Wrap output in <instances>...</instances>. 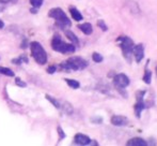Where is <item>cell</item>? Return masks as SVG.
I'll list each match as a JSON object with an SVG mask.
<instances>
[{
	"label": "cell",
	"mask_w": 157,
	"mask_h": 146,
	"mask_svg": "<svg viewBox=\"0 0 157 146\" xmlns=\"http://www.w3.org/2000/svg\"><path fill=\"white\" fill-rule=\"evenodd\" d=\"M129 83H130L129 77H128L126 74H124V73H119V74L114 75V77H113L114 86H116L117 89H118L124 97H127V94L123 91L122 89H124V88L127 87V86L129 85Z\"/></svg>",
	"instance_id": "6"
},
{
	"label": "cell",
	"mask_w": 157,
	"mask_h": 146,
	"mask_svg": "<svg viewBox=\"0 0 157 146\" xmlns=\"http://www.w3.org/2000/svg\"><path fill=\"white\" fill-rule=\"evenodd\" d=\"M92 59H93L94 63H101V61L104 60V57L101 56L99 53H93V54H92Z\"/></svg>",
	"instance_id": "20"
},
{
	"label": "cell",
	"mask_w": 157,
	"mask_h": 146,
	"mask_svg": "<svg viewBox=\"0 0 157 146\" xmlns=\"http://www.w3.org/2000/svg\"><path fill=\"white\" fill-rule=\"evenodd\" d=\"M68 11H70L71 15H72L73 19L76 22H80L83 19V16L82 14H81L80 12H79V10L77 8H75V6H70L68 8Z\"/></svg>",
	"instance_id": "12"
},
{
	"label": "cell",
	"mask_w": 157,
	"mask_h": 146,
	"mask_svg": "<svg viewBox=\"0 0 157 146\" xmlns=\"http://www.w3.org/2000/svg\"><path fill=\"white\" fill-rule=\"evenodd\" d=\"M31 13H33V14H34V13H37V9L36 8H32L31 9Z\"/></svg>",
	"instance_id": "28"
},
{
	"label": "cell",
	"mask_w": 157,
	"mask_h": 146,
	"mask_svg": "<svg viewBox=\"0 0 157 146\" xmlns=\"http://www.w3.org/2000/svg\"><path fill=\"white\" fill-rule=\"evenodd\" d=\"M78 28L83 34H87V36H90V34H92V32H93V27H92V25L90 23L80 24V25H78Z\"/></svg>",
	"instance_id": "13"
},
{
	"label": "cell",
	"mask_w": 157,
	"mask_h": 146,
	"mask_svg": "<svg viewBox=\"0 0 157 146\" xmlns=\"http://www.w3.org/2000/svg\"><path fill=\"white\" fill-rule=\"evenodd\" d=\"M15 84H16L17 86H19V87H26V86H27V84L25 83V82H23L21 81V79H18V77H17L16 79H15Z\"/></svg>",
	"instance_id": "23"
},
{
	"label": "cell",
	"mask_w": 157,
	"mask_h": 146,
	"mask_svg": "<svg viewBox=\"0 0 157 146\" xmlns=\"http://www.w3.org/2000/svg\"><path fill=\"white\" fill-rule=\"evenodd\" d=\"M132 56L135 57L136 63H141L144 57V45L142 43H139L137 45H134L132 48Z\"/></svg>",
	"instance_id": "8"
},
{
	"label": "cell",
	"mask_w": 157,
	"mask_h": 146,
	"mask_svg": "<svg viewBox=\"0 0 157 146\" xmlns=\"http://www.w3.org/2000/svg\"><path fill=\"white\" fill-rule=\"evenodd\" d=\"M3 27H4V23L1 21V19H0V29H2Z\"/></svg>",
	"instance_id": "29"
},
{
	"label": "cell",
	"mask_w": 157,
	"mask_h": 146,
	"mask_svg": "<svg viewBox=\"0 0 157 146\" xmlns=\"http://www.w3.org/2000/svg\"><path fill=\"white\" fill-rule=\"evenodd\" d=\"M156 73H157V67H156Z\"/></svg>",
	"instance_id": "30"
},
{
	"label": "cell",
	"mask_w": 157,
	"mask_h": 146,
	"mask_svg": "<svg viewBox=\"0 0 157 146\" xmlns=\"http://www.w3.org/2000/svg\"><path fill=\"white\" fill-rule=\"evenodd\" d=\"M28 63V58L25 56V55H21V56L18 57V58H15V59H13L12 60V63H14V65H21V63Z\"/></svg>",
	"instance_id": "18"
},
{
	"label": "cell",
	"mask_w": 157,
	"mask_h": 146,
	"mask_svg": "<svg viewBox=\"0 0 157 146\" xmlns=\"http://www.w3.org/2000/svg\"><path fill=\"white\" fill-rule=\"evenodd\" d=\"M52 47L54 51H56L58 53H62V54H72V53H74L76 51V47H75L74 44L65 43L59 34H56L52 38Z\"/></svg>",
	"instance_id": "4"
},
{
	"label": "cell",
	"mask_w": 157,
	"mask_h": 146,
	"mask_svg": "<svg viewBox=\"0 0 157 146\" xmlns=\"http://www.w3.org/2000/svg\"><path fill=\"white\" fill-rule=\"evenodd\" d=\"M88 67V61L81 57H71L60 63V68L64 71H79Z\"/></svg>",
	"instance_id": "1"
},
{
	"label": "cell",
	"mask_w": 157,
	"mask_h": 146,
	"mask_svg": "<svg viewBox=\"0 0 157 146\" xmlns=\"http://www.w3.org/2000/svg\"><path fill=\"white\" fill-rule=\"evenodd\" d=\"M91 139L88 136L82 133H77L76 136H74V143L78 145H90L91 144Z\"/></svg>",
	"instance_id": "10"
},
{
	"label": "cell",
	"mask_w": 157,
	"mask_h": 146,
	"mask_svg": "<svg viewBox=\"0 0 157 146\" xmlns=\"http://www.w3.org/2000/svg\"><path fill=\"white\" fill-rule=\"evenodd\" d=\"M93 123L95 124H101V123H103V118L101 117H94V118H92L91 119Z\"/></svg>",
	"instance_id": "26"
},
{
	"label": "cell",
	"mask_w": 157,
	"mask_h": 146,
	"mask_svg": "<svg viewBox=\"0 0 157 146\" xmlns=\"http://www.w3.org/2000/svg\"><path fill=\"white\" fill-rule=\"evenodd\" d=\"M46 99H47L48 101H50V103H52L54 104V107H56V109H61V103L59 100H57L56 98H54V97L49 96V95H46Z\"/></svg>",
	"instance_id": "17"
},
{
	"label": "cell",
	"mask_w": 157,
	"mask_h": 146,
	"mask_svg": "<svg viewBox=\"0 0 157 146\" xmlns=\"http://www.w3.org/2000/svg\"><path fill=\"white\" fill-rule=\"evenodd\" d=\"M30 50H31V55L39 65H45L47 63V54L43 46L40 42L33 41L30 43Z\"/></svg>",
	"instance_id": "5"
},
{
	"label": "cell",
	"mask_w": 157,
	"mask_h": 146,
	"mask_svg": "<svg viewBox=\"0 0 157 146\" xmlns=\"http://www.w3.org/2000/svg\"><path fill=\"white\" fill-rule=\"evenodd\" d=\"M119 46H120L121 51H122L123 57L130 63L132 61V48H134V41L127 36H121L117 39Z\"/></svg>",
	"instance_id": "3"
},
{
	"label": "cell",
	"mask_w": 157,
	"mask_h": 146,
	"mask_svg": "<svg viewBox=\"0 0 157 146\" xmlns=\"http://www.w3.org/2000/svg\"><path fill=\"white\" fill-rule=\"evenodd\" d=\"M149 63H150V60H147V65H145V69H144V75H143V77H142L144 83L147 84V85L151 84V82H152V72H151V70H149Z\"/></svg>",
	"instance_id": "14"
},
{
	"label": "cell",
	"mask_w": 157,
	"mask_h": 146,
	"mask_svg": "<svg viewBox=\"0 0 157 146\" xmlns=\"http://www.w3.org/2000/svg\"><path fill=\"white\" fill-rule=\"evenodd\" d=\"M97 26H98L99 29H101L103 31H107V30H108V26L106 25L105 21H103V19H99V21H97Z\"/></svg>",
	"instance_id": "21"
},
{
	"label": "cell",
	"mask_w": 157,
	"mask_h": 146,
	"mask_svg": "<svg viewBox=\"0 0 157 146\" xmlns=\"http://www.w3.org/2000/svg\"><path fill=\"white\" fill-rule=\"evenodd\" d=\"M0 74L6 75V76H14V72L6 67H0Z\"/></svg>",
	"instance_id": "19"
},
{
	"label": "cell",
	"mask_w": 157,
	"mask_h": 146,
	"mask_svg": "<svg viewBox=\"0 0 157 146\" xmlns=\"http://www.w3.org/2000/svg\"><path fill=\"white\" fill-rule=\"evenodd\" d=\"M15 2L16 0H0V2H2V3H9V2Z\"/></svg>",
	"instance_id": "27"
},
{
	"label": "cell",
	"mask_w": 157,
	"mask_h": 146,
	"mask_svg": "<svg viewBox=\"0 0 157 146\" xmlns=\"http://www.w3.org/2000/svg\"><path fill=\"white\" fill-rule=\"evenodd\" d=\"M64 34H65L66 38H67V39L70 40V41L72 42L75 46L79 45V40H78V38L76 37V34H75L74 32H72L71 30H65V31H64Z\"/></svg>",
	"instance_id": "15"
},
{
	"label": "cell",
	"mask_w": 157,
	"mask_h": 146,
	"mask_svg": "<svg viewBox=\"0 0 157 146\" xmlns=\"http://www.w3.org/2000/svg\"><path fill=\"white\" fill-rule=\"evenodd\" d=\"M57 130H58L59 139H60V140H63V139L65 138V133H64L63 129H62L61 127H58V128H57Z\"/></svg>",
	"instance_id": "24"
},
{
	"label": "cell",
	"mask_w": 157,
	"mask_h": 146,
	"mask_svg": "<svg viewBox=\"0 0 157 146\" xmlns=\"http://www.w3.org/2000/svg\"><path fill=\"white\" fill-rule=\"evenodd\" d=\"M110 121L112 125L117 126V127H124V126H128L129 124V119L123 115H113Z\"/></svg>",
	"instance_id": "9"
},
{
	"label": "cell",
	"mask_w": 157,
	"mask_h": 146,
	"mask_svg": "<svg viewBox=\"0 0 157 146\" xmlns=\"http://www.w3.org/2000/svg\"><path fill=\"white\" fill-rule=\"evenodd\" d=\"M126 145L127 146H147V143L145 140H143L142 138H132L126 142Z\"/></svg>",
	"instance_id": "11"
},
{
	"label": "cell",
	"mask_w": 157,
	"mask_h": 146,
	"mask_svg": "<svg viewBox=\"0 0 157 146\" xmlns=\"http://www.w3.org/2000/svg\"><path fill=\"white\" fill-rule=\"evenodd\" d=\"M64 81L66 82V84H67L70 87H72L73 89H77V88L80 87V84H79L78 81H76V79H65Z\"/></svg>",
	"instance_id": "16"
},
{
	"label": "cell",
	"mask_w": 157,
	"mask_h": 146,
	"mask_svg": "<svg viewBox=\"0 0 157 146\" xmlns=\"http://www.w3.org/2000/svg\"><path fill=\"white\" fill-rule=\"evenodd\" d=\"M30 3H31L33 8L39 9L42 6V3H43V0H30Z\"/></svg>",
	"instance_id": "22"
},
{
	"label": "cell",
	"mask_w": 157,
	"mask_h": 146,
	"mask_svg": "<svg viewBox=\"0 0 157 146\" xmlns=\"http://www.w3.org/2000/svg\"><path fill=\"white\" fill-rule=\"evenodd\" d=\"M48 16L54 18L56 21V24L61 28H66L71 27L72 23H71L70 18L67 17V15L65 14V12L61 8H54L50 9L48 12Z\"/></svg>",
	"instance_id": "2"
},
{
	"label": "cell",
	"mask_w": 157,
	"mask_h": 146,
	"mask_svg": "<svg viewBox=\"0 0 157 146\" xmlns=\"http://www.w3.org/2000/svg\"><path fill=\"white\" fill-rule=\"evenodd\" d=\"M56 70H57L56 66H49V67L47 68V72L49 73V74H54V73L56 72Z\"/></svg>",
	"instance_id": "25"
},
{
	"label": "cell",
	"mask_w": 157,
	"mask_h": 146,
	"mask_svg": "<svg viewBox=\"0 0 157 146\" xmlns=\"http://www.w3.org/2000/svg\"><path fill=\"white\" fill-rule=\"evenodd\" d=\"M145 94H147V91H145V90H139V91L136 94L137 101H136V103H135V105H134V111H135V114H136V116L138 117V118H140L142 111L144 109H147V107H149L147 103L144 102V100H143Z\"/></svg>",
	"instance_id": "7"
}]
</instances>
